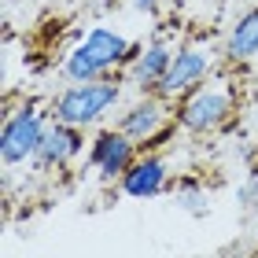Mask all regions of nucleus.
<instances>
[{
    "label": "nucleus",
    "instance_id": "9b49d317",
    "mask_svg": "<svg viewBox=\"0 0 258 258\" xmlns=\"http://www.w3.org/2000/svg\"><path fill=\"white\" fill-rule=\"evenodd\" d=\"M221 59L232 63V67H243V63L258 59V4L232 19V26L225 33V44H221Z\"/></svg>",
    "mask_w": 258,
    "mask_h": 258
},
{
    "label": "nucleus",
    "instance_id": "f8f14e48",
    "mask_svg": "<svg viewBox=\"0 0 258 258\" xmlns=\"http://www.w3.org/2000/svg\"><path fill=\"white\" fill-rule=\"evenodd\" d=\"M173 203H177L184 214L203 218L207 210H210V192H207L199 181H184V184H177V188H173Z\"/></svg>",
    "mask_w": 258,
    "mask_h": 258
},
{
    "label": "nucleus",
    "instance_id": "1a4fd4ad",
    "mask_svg": "<svg viewBox=\"0 0 258 258\" xmlns=\"http://www.w3.org/2000/svg\"><path fill=\"white\" fill-rule=\"evenodd\" d=\"M81 151H85V129L52 118L48 129H44V137H41V148L33 155V162L41 170H67L70 162L81 159Z\"/></svg>",
    "mask_w": 258,
    "mask_h": 258
},
{
    "label": "nucleus",
    "instance_id": "4468645a",
    "mask_svg": "<svg viewBox=\"0 0 258 258\" xmlns=\"http://www.w3.org/2000/svg\"><path fill=\"white\" fill-rule=\"evenodd\" d=\"M129 8L140 11V15H159V11L166 8V0H129Z\"/></svg>",
    "mask_w": 258,
    "mask_h": 258
},
{
    "label": "nucleus",
    "instance_id": "ddd939ff",
    "mask_svg": "<svg viewBox=\"0 0 258 258\" xmlns=\"http://www.w3.org/2000/svg\"><path fill=\"white\" fill-rule=\"evenodd\" d=\"M240 203L247 207V210H251V207L258 203V166H254V170L247 173V181L240 184Z\"/></svg>",
    "mask_w": 258,
    "mask_h": 258
},
{
    "label": "nucleus",
    "instance_id": "20e7f679",
    "mask_svg": "<svg viewBox=\"0 0 258 258\" xmlns=\"http://www.w3.org/2000/svg\"><path fill=\"white\" fill-rule=\"evenodd\" d=\"M52 122V107H44L37 100H26L22 107L8 111L4 125H0V162L4 166H22L37 155L41 137Z\"/></svg>",
    "mask_w": 258,
    "mask_h": 258
},
{
    "label": "nucleus",
    "instance_id": "9d476101",
    "mask_svg": "<svg viewBox=\"0 0 258 258\" xmlns=\"http://www.w3.org/2000/svg\"><path fill=\"white\" fill-rule=\"evenodd\" d=\"M170 59H173V44L170 41L155 37L148 44H140V52L125 67V81L137 92H159L162 78H166V70H170Z\"/></svg>",
    "mask_w": 258,
    "mask_h": 258
},
{
    "label": "nucleus",
    "instance_id": "6e6552de",
    "mask_svg": "<svg viewBox=\"0 0 258 258\" xmlns=\"http://www.w3.org/2000/svg\"><path fill=\"white\" fill-rule=\"evenodd\" d=\"M118 188L129 199H155V196H162L170 188V159L162 155L159 148H140L133 166L122 173Z\"/></svg>",
    "mask_w": 258,
    "mask_h": 258
},
{
    "label": "nucleus",
    "instance_id": "423d86ee",
    "mask_svg": "<svg viewBox=\"0 0 258 258\" xmlns=\"http://www.w3.org/2000/svg\"><path fill=\"white\" fill-rule=\"evenodd\" d=\"M214 52L207 48V44H177L173 48V59H170V70L166 78H162L159 85V96L162 100H181L184 92H192L196 85H203V81L214 78Z\"/></svg>",
    "mask_w": 258,
    "mask_h": 258
},
{
    "label": "nucleus",
    "instance_id": "f257e3e1",
    "mask_svg": "<svg viewBox=\"0 0 258 258\" xmlns=\"http://www.w3.org/2000/svg\"><path fill=\"white\" fill-rule=\"evenodd\" d=\"M140 52L122 30L114 26H89L74 48L63 55V78L67 81H96V78H114L118 70L129 67V59Z\"/></svg>",
    "mask_w": 258,
    "mask_h": 258
},
{
    "label": "nucleus",
    "instance_id": "39448f33",
    "mask_svg": "<svg viewBox=\"0 0 258 258\" xmlns=\"http://www.w3.org/2000/svg\"><path fill=\"white\" fill-rule=\"evenodd\" d=\"M114 125H118L125 137H133L140 148H159L162 140L177 129L170 100H162L159 92H140L133 103L122 107V114H118Z\"/></svg>",
    "mask_w": 258,
    "mask_h": 258
},
{
    "label": "nucleus",
    "instance_id": "f03ea898",
    "mask_svg": "<svg viewBox=\"0 0 258 258\" xmlns=\"http://www.w3.org/2000/svg\"><path fill=\"white\" fill-rule=\"evenodd\" d=\"M118 103H122V81L114 74V78H96V81H70L63 92H55L48 107H52V118L59 122L96 129Z\"/></svg>",
    "mask_w": 258,
    "mask_h": 258
},
{
    "label": "nucleus",
    "instance_id": "0eeeda50",
    "mask_svg": "<svg viewBox=\"0 0 258 258\" xmlns=\"http://www.w3.org/2000/svg\"><path fill=\"white\" fill-rule=\"evenodd\" d=\"M140 155V144L133 137H125L118 125L96 129V137L89 140V166L100 173V181H122V173L133 166Z\"/></svg>",
    "mask_w": 258,
    "mask_h": 258
},
{
    "label": "nucleus",
    "instance_id": "7ed1b4c3",
    "mask_svg": "<svg viewBox=\"0 0 258 258\" xmlns=\"http://www.w3.org/2000/svg\"><path fill=\"white\" fill-rule=\"evenodd\" d=\"M232 118H236V96L218 81H203L192 92H184L181 100H173V122L192 137L221 133Z\"/></svg>",
    "mask_w": 258,
    "mask_h": 258
}]
</instances>
